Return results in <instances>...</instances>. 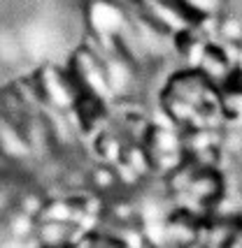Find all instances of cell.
Here are the masks:
<instances>
[{
  "instance_id": "obj_1",
  "label": "cell",
  "mask_w": 242,
  "mask_h": 248,
  "mask_svg": "<svg viewBox=\"0 0 242 248\" xmlns=\"http://www.w3.org/2000/svg\"><path fill=\"white\" fill-rule=\"evenodd\" d=\"M165 105L182 125L203 128L219 109V100L203 75H182L168 88Z\"/></svg>"
}]
</instances>
